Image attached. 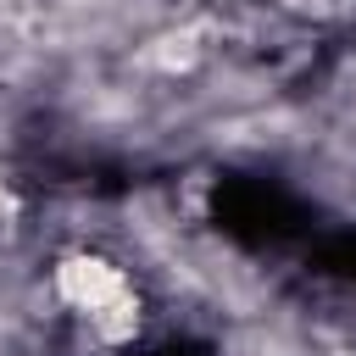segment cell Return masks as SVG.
Here are the masks:
<instances>
[{
  "instance_id": "cell-1",
  "label": "cell",
  "mask_w": 356,
  "mask_h": 356,
  "mask_svg": "<svg viewBox=\"0 0 356 356\" xmlns=\"http://www.w3.org/2000/svg\"><path fill=\"white\" fill-rule=\"evenodd\" d=\"M56 295H61L78 317H89V328H95L100 339H128V334L139 328V300H134L122 267H111L106 256H89V250L61 256V267H56Z\"/></svg>"
}]
</instances>
